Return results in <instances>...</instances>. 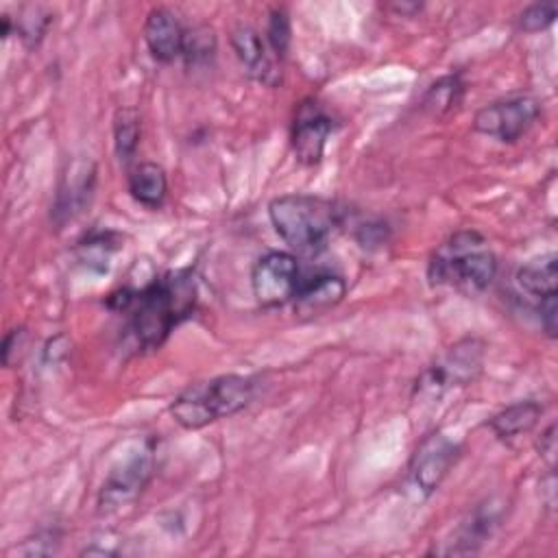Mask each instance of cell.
<instances>
[{"label":"cell","mask_w":558,"mask_h":558,"mask_svg":"<svg viewBox=\"0 0 558 558\" xmlns=\"http://www.w3.org/2000/svg\"><path fill=\"white\" fill-rule=\"evenodd\" d=\"M196 305V283L190 268L168 270L131 292L129 331L140 351L159 349L170 331L185 320Z\"/></svg>","instance_id":"obj_1"},{"label":"cell","mask_w":558,"mask_h":558,"mask_svg":"<svg viewBox=\"0 0 558 558\" xmlns=\"http://www.w3.org/2000/svg\"><path fill=\"white\" fill-rule=\"evenodd\" d=\"M497 275V257L488 240L475 229L451 233L427 262L432 286H449L466 294L486 290Z\"/></svg>","instance_id":"obj_2"},{"label":"cell","mask_w":558,"mask_h":558,"mask_svg":"<svg viewBox=\"0 0 558 558\" xmlns=\"http://www.w3.org/2000/svg\"><path fill=\"white\" fill-rule=\"evenodd\" d=\"M268 218L292 251L316 255L327 246L338 225V209L323 196L283 194L268 203Z\"/></svg>","instance_id":"obj_3"},{"label":"cell","mask_w":558,"mask_h":558,"mask_svg":"<svg viewBox=\"0 0 558 558\" xmlns=\"http://www.w3.org/2000/svg\"><path fill=\"white\" fill-rule=\"evenodd\" d=\"M482 362H484V342L477 338H464L453 347H449L445 355H440L432 366H427L418 375L414 384V392L427 395V397H440L453 386L471 384L480 375Z\"/></svg>","instance_id":"obj_4"},{"label":"cell","mask_w":558,"mask_h":558,"mask_svg":"<svg viewBox=\"0 0 558 558\" xmlns=\"http://www.w3.org/2000/svg\"><path fill=\"white\" fill-rule=\"evenodd\" d=\"M541 116V100L530 94H517L484 105L473 116V131L501 144L521 140Z\"/></svg>","instance_id":"obj_5"},{"label":"cell","mask_w":558,"mask_h":558,"mask_svg":"<svg viewBox=\"0 0 558 558\" xmlns=\"http://www.w3.org/2000/svg\"><path fill=\"white\" fill-rule=\"evenodd\" d=\"M299 259L288 251H268L251 268L253 296L262 307H281L292 303L301 283Z\"/></svg>","instance_id":"obj_6"},{"label":"cell","mask_w":558,"mask_h":558,"mask_svg":"<svg viewBox=\"0 0 558 558\" xmlns=\"http://www.w3.org/2000/svg\"><path fill=\"white\" fill-rule=\"evenodd\" d=\"M155 469V447L146 442L142 449L133 451L126 460L109 471L100 490H98V508L102 512L118 510L131 504L148 484Z\"/></svg>","instance_id":"obj_7"},{"label":"cell","mask_w":558,"mask_h":558,"mask_svg":"<svg viewBox=\"0 0 558 558\" xmlns=\"http://www.w3.org/2000/svg\"><path fill=\"white\" fill-rule=\"evenodd\" d=\"M458 458L460 445L456 440L440 432L425 436L410 460L412 484L423 493V497H429L434 490H438Z\"/></svg>","instance_id":"obj_8"},{"label":"cell","mask_w":558,"mask_h":558,"mask_svg":"<svg viewBox=\"0 0 558 558\" xmlns=\"http://www.w3.org/2000/svg\"><path fill=\"white\" fill-rule=\"evenodd\" d=\"M96 187V163L89 157H74L65 163L52 201V222L65 225L89 205Z\"/></svg>","instance_id":"obj_9"},{"label":"cell","mask_w":558,"mask_h":558,"mask_svg":"<svg viewBox=\"0 0 558 558\" xmlns=\"http://www.w3.org/2000/svg\"><path fill=\"white\" fill-rule=\"evenodd\" d=\"M331 131L333 120L320 109V105L312 98L303 100L296 109L290 133V144L296 161L303 166H316L325 155Z\"/></svg>","instance_id":"obj_10"},{"label":"cell","mask_w":558,"mask_h":558,"mask_svg":"<svg viewBox=\"0 0 558 558\" xmlns=\"http://www.w3.org/2000/svg\"><path fill=\"white\" fill-rule=\"evenodd\" d=\"M347 294V283L340 275L329 270H316L303 275L292 299L294 314L301 318H314L333 310Z\"/></svg>","instance_id":"obj_11"},{"label":"cell","mask_w":558,"mask_h":558,"mask_svg":"<svg viewBox=\"0 0 558 558\" xmlns=\"http://www.w3.org/2000/svg\"><path fill=\"white\" fill-rule=\"evenodd\" d=\"M231 48L253 81L266 87L279 85L281 72L275 59L268 54V44L262 39V35L253 26L238 24L231 31Z\"/></svg>","instance_id":"obj_12"},{"label":"cell","mask_w":558,"mask_h":558,"mask_svg":"<svg viewBox=\"0 0 558 558\" xmlns=\"http://www.w3.org/2000/svg\"><path fill=\"white\" fill-rule=\"evenodd\" d=\"M185 28L181 26L177 13L166 7H155L144 22V41L153 59L159 63H170L181 54Z\"/></svg>","instance_id":"obj_13"},{"label":"cell","mask_w":558,"mask_h":558,"mask_svg":"<svg viewBox=\"0 0 558 558\" xmlns=\"http://www.w3.org/2000/svg\"><path fill=\"white\" fill-rule=\"evenodd\" d=\"M203 388L207 405L216 421L238 414L253 401L255 395V381L235 373L218 375L209 381H203Z\"/></svg>","instance_id":"obj_14"},{"label":"cell","mask_w":558,"mask_h":558,"mask_svg":"<svg viewBox=\"0 0 558 558\" xmlns=\"http://www.w3.org/2000/svg\"><path fill=\"white\" fill-rule=\"evenodd\" d=\"M541 414H543V405L538 401L525 399L499 410L486 421V425L499 440L508 442L523 434H530L536 427Z\"/></svg>","instance_id":"obj_15"},{"label":"cell","mask_w":558,"mask_h":558,"mask_svg":"<svg viewBox=\"0 0 558 558\" xmlns=\"http://www.w3.org/2000/svg\"><path fill=\"white\" fill-rule=\"evenodd\" d=\"M129 194L144 207L157 209L161 207L168 192L166 170L155 161H142L133 166L126 174Z\"/></svg>","instance_id":"obj_16"},{"label":"cell","mask_w":558,"mask_h":558,"mask_svg":"<svg viewBox=\"0 0 558 558\" xmlns=\"http://www.w3.org/2000/svg\"><path fill=\"white\" fill-rule=\"evenodd\" d=\"M517 286L536 301L558 294V257L549 253L525 262L517 270Z\"/></svg>","instance_id":"obj_17"},{"label":"cell","mask_w":558,"mask_h":558,"mask_svg":"<svg viewBox=\"0 0 558 558\" xmlns=\"http://www.w3.org/2000/svg\"><path fill=\"white\" fill-rule=\"evenodd\" d=\"M497 521L499 519L493 508H486V506L475 508L458 527L456 541H451V547H445L440 554H475L480 545L493 534Z\"/></svg>","instance_id":"obj_18"},{"label":"cell","mask_w":558,"mask_h":558,"mask_svg":"<svg viewBox=\"0 0 558 558\" xmlns=\"http://www.w3.org/2000/svg\"><path fill=\"white\" fill-rule=\"evenodd\" d=\"M168 412L174 418V423H179L183 429H201L216 421L207 405L203 381L190 384L185 390H181L170 403Z\"/></svg>","instance_id":"obj_19"},{"label":"cell","mask_w":558,"mask_h":558,"mask_svg":"<svg viewBox=\"0 0 558 558\" xmlns=\"http://www.w3.org/2000/svg\"><path fill=\"white\" fill-rule=\"evenodd\" d=\"M142 122L135 107H120L113 113V148L122 163H129L140 146Z\"/></svg>","instance_id":"obj_20"},{"label":"cell","mask_w":558,"mask_h":558,"mask_svg":"<svg viewBox=\"0 0 558 558\" xmlns=\"http://www.w3.org/2000/svg\"><path fill=\"white\" fill-rule=\"evenodd\" d=\"M52 11L44 4H26L13 20V31L20 35V39L28 46L35 48L39 41L46 37L50 24H52Z\"/></svg>","instance_id":"obj_21"},{"label":"cell","mask_w":558,"mask_h":558,"mask_svg":"<svg viewBox=\"0 0 558 558\" xmlns=\"http://www.w3.org/2000/svg\"><path fill=\"white\" fill-rule=\"evenodd\" d=\"M462 81L458 74H449V76H442L438 78L436 83L429 85V89L425 92L423 96V109L434 113V116H440V113H447L451 111L460 98H462Z\"/></svg>","instance_id":"obj_22"},{"label":"cell","mask_w":558,"mask_h":558,"mask_svg":"<svg viewBox=\"0 0 558 558\" xmlns=\"http://www.w3.org/2000/svg\"><path fill=\"white\" fill-rule=\"evenodd\" d=\"M214 52H216V33H214V28H209L205 24H198V26L185 31L181 57L187 63L196 65V63L209 61V57H214Z\"/></svg>","instance_id":"obj_23"},{"label":"cell","mask_w":558,"mask_h":558,"mask_svg":"<svg viewBox=\"0 0 558 558\" xmlns=\"http://www.w3.org/2000/svg\"><path fill=\"white\" fill-rule=\"evenodd\" d=\"M292 41V26H290V15L283 7H275L268 15L266 24V44L275 52L277 59H283L288 54Z\"/></svg>","instance_id":"obj_24"},{"label":"cell","mask_w":558,"mask_h":558,"mask_svg":"<svg viewBox=\"0 0 558 558\" xmlns=\"http://www.w3.org/2000/svg\"><path fill=\"white\" fill-rule=\"evenodd\" d=\"M558 15V4L556 2H534L523 13L519 15V28L525 33H538L545 31L547 26L554 24Z\"/></svg>","instance_id":"obj_25"},{"label":"cell","mask_w":558,"mask_h":558,"mask_svg":"<svg viewBox=\"0 0 558 558\" xmlns=\"http://www.w3.org/2000/svg\"><path fill=\"white\" fill-rule=\"evenodd\" d=\"M538 310V316H541V325L545 329V333L549 338H556V331H558V294H551V296H545L538 301L536 305Z\"/></svg>","instance_id":"obj_26"},{"label":"cell","mask_w":558,"mask_h":558,"mask_svg":"<svg viewBox=\"0 0 558 558\" xmlns=\"http://www.w3.org/2000/svg\"><path fill=\"white\" fill-rule=\"evenodd\" d=\"M24 338H26L24 327H13L4 333V340H2V364L4 366H13L17 362V355L24 347Z\"/></svg>","instance_id":"obj_27"},{"label":"cell","mask_w":558,"mask_h":558,"mask_svg":"<svg viewBox=\"0 0 558 558\" xmlns=\"http://www.w3.org/2000/svg\"><path fill=\"white\" fill-rule=\"evenodd\" d=\"M536 449H538L541 460H545L549 471H554V466H556V449H558L556 447V423L547 425V429L536 440Z\"/></svg>","instance_id":"obj_28"},{"label":"cell","mask_w":558,"mask_h":558,"mask_svg":"<svg viewBox=\"0 0 558 558\" xmlns=\"http://www.w3.org/2000/svg\"><path fill=\"white\" fill-rule=\"evenodd\" d=\"M390 9H395L401 15H414V13H418L423 9V4L421 2H392Z\"/></svg>","instance_id":"obj_29"}]
</instances>
